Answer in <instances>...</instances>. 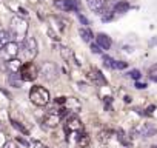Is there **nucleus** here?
Here are the masks:
<instances>
[{"instance_id": "1", "label": "nucleus", "mask_w": 157, "mask_h": 148, "mask_svg": "<svg viewBox=\"0 0 157 148\" xmlns=\"http://www.w3.org/2000/svg\"><path fill=\"white\" fill-rule=\"evenodd\" d=\"M29 99H31V102H33L34 105H37V107H45V105H48L51 96H49V91H48L45 87L36 85V87H33L31 91H29Z\"/></svg>"}, {"instance_id": "2", "label": "nucleus", "mask_w": 157, "mask_h": 148, "mask_svg": "<svg viewBox=\"0 0 157 148\" xmlns=\"http://www.w3.org/2000/svg\"><path fill=\"white\" fill-rule=\"evenodd\" d=\"M11 34L17 39H22L25 40L26 37V33H28V22L23 19V17H13L11 19Z\"/></svg>"}, {"instance_id": "3", "label": "nucleus", "mask_w": 157, "mask_h": 148, "mask_svg": "<svg viewBox=\"0 0 157 148\" xmlns=\"http://www.w3.org/2000/svg\"><path fill=\"white\" fill-rule=\"evenodd\" d=\"M19 76L23 82H33L39 77V68L34 62H26L22 65V68L19 71Z\"/></svg>"}, {"instance_id": "4", "label": "nucleus", "mask_w": 157, "mask_h": 148, "mask_svg": "<svg viewBox=\"0 0 157 148\" xmlns=\"http://www.w3.org/2000/svg\"><path fill=\"white\" fill-rule=\"evenodd\" d=\"M66 114V110L65 108H60V110H49L46 114H45V117H43V123L46 125V127H49V128H56L59 123H60V120H62V117Z\"/></svg>"}, {"instance_id": "5", "label": "nucleus", "mask_w": 157, "mask_h": 148, "mask_svg": "<svg viewBox=\"0 0 157 148\" xmlns=\"http://www.w3.org/2000/svg\"><path fill=\"white\" fill-rule=\"evenodd\" d=\"M80 131H83V123L80 122V119H78L77 116L66 117V120H65V133L68 134V137H69V134H77Z\"/></svg>"}, {"instance_id": "6", "label": "nucleus", "mask_w": 157, "mask_h": 148, "mask_svg": "<svg viewBox=\"0 0 157 148\" xmlns=\"http://www.w3.org/2000/svg\"><path fill=\"white\" fill-rule=\"evenodd\" d=\"M39 74H42L46 80H54L59 76V69H57L56 63H52V62H43V65L39 69Z\"/></svg>"}, {"instance_id": "7", "label": "nucleus", "mask_w": 157, "mask_h": 148, "mask_svg": "<svg viewBox=\"0 0 157 148\" xmlns=\"http://www.w3.org/2000/svg\"><path fill=\"white\" fill-rule=\"evenodd\" d=\"M22 48H23V53H25L26 59H29V60H33V59L37 56V53H39V48H37V40H36L34 37H26V39L23 40Z\"/></svg>"}, {"instance_id": "8", "label": "nucleus", "mask_w": 157, "mask_h": 148, "mask_svg": "<svg viewBox=\"0 0 157 148\" xmlns=\"http://www.w3.org/2000/svg\"><path fill=\"white\" fill-rule=\"evenodd\" d=\"M19 54V45L16 42H8L2 49H0V57L3 60H11V59H16Z\"/></svg>"}, {"instance_id": "9", "label": "nucleus", "mask_w": 157, "mask_h": 148, "mask_svg": "<svg viewBox=\"0 0 157 148\" xmlns=\"http://www.w3.org/2000/svg\"><path fill=\"white\" fill-rule=\"evenodd\" d=\"M54 6L60 11H78V2L77 0H56Z\"/></svg>"}, {"instance_id": "10", "label": "nucleus", "mask_w": 157, "mask_h": 148, "mask_svg": "<svg viewBox=\"0 0 157 148\" xmlns=\"http://www.w3.org/2000/svg\"><path fill=\"white\" fill-rule=\"evenodd\" d=\"M86 3H88V8L97 14H102L105 11V6L108 3V0H86Z\"/></svg>"}, {"instance_id": "11", "label": "nucleus", "mask_w": 157, "mask_h": 148, "mask_svg": "<svg viewBox=\"0 0 157 148\" xmlns=\"http://www.w3.org/2000/svg\"><path fill=\"white\" fill-rule=\"evenodd\" d=\"M103 60H105V65H108L109 68L113 69H125L126 68V62H120V60H114L108 56H103Z\"/></svg>"}, {"instance_id": "12", "label": "nucleus", "mask_w": 157, "mask_h": 148, "mask_svg": "<svg viewBox=\"0 0 157 148\" xmlns=\"http://www.w3.org/2000/svg\"><path fill=\"white\" fill-rule=\"evenodd\" d=\"M22 60L20 59H11V60H8L6 62V66H8V71L11 72V74H17L19 71H20V68H22Z\"/></svg>"}, {"instance_id": "13", "label": "nucleus", "mask_w": 157, "mask_h": 148, "mask_svg": "<svg viewBox=\"0 0 157 148\" xmlns=\"http://www.w3.org/2000/svg\"><path fill=\"white\" fill-rule=\"evenodd\" d=\"M111 37H108L106 34H103V33H100V34H97V45L102 48V49H109L111 48Z\"/></svg>"}, {"instance_id": "14", "label": "nucleus", "mask_w": 157, "mask_h": 148, "mask_svg": "<svg viewBox=\"0 0 157 148\" xmlns=\"http://www.w3.org/2000/svg\"><path fill=\"white\" fill-rule=\"evenodd\" d=\"M75 136H77L75 137V142H77L78 148H88V145H90V136L86 133L80 131V133H77Z\"/></svg>"}, {"instance_id": "15", "label": "nucleus", "mask_w": 157, "mask_h": 148, "mask_svg": "<svg viewBox=\"0 0 157 148\" xmlns=\"http://www.w3.org/2000/svg\"><path fill=\"white\" fill-rule=\"evenodd\" d=\"M59 48H60V54H62V57H63L66 62H74V60H75L72 51H71L68 46H59Z\"/></svg>"}, {"instance_id": "16", "label": "nucleus", "mask_w": 157, "mask_h": 148, "mask_svg": "<svg viewBox=\"0 0 157 148\" xmlns=\"http://www.w3.org/2000/svg\"><path fill=\"white\" fill-rule=\"evenodd\" d=\"M10 37H11V33H8V31H5V29H0V49H2L8 42H11Z\"/></svg>"}, {"instance_id": "17", "label": "nucleus", "mask_w": 157, "mask_h": 148, "mask_svg": "<svg viewBox=\"0 0 157 148\" xmlns=\"http://www.w3.org/2000/svg\"><path fill=\"white\" fill-rule=\"evenodd\" d=\"M128 10H129V3H128V2H117V3L114 5V13L122 14V13H126Z\"/></svg>"}, {"instance_id": "18", "label": "nucleus", "mask_w": 157, "mask_h": 148, "mask_svg": "<svg viewBox=\"0 0 157 148\" xmlns=\"http://www.w3.org/2000/svg\"><path fill=\"white\" fill-rule=\"evenodd\" d=\"M78 34H80V37L83 39V42H91L93 40V33L88 29V28H80L78 29Z\"/></svg>"}, {"instance_id": "19", "label": "nucleus", "mask_w": 157, "mask_h": 148, "mask_svg": "<svg viewBox=\"0 0 157 148\" xmlns=\"http://www.w3.org/2000/svg\"><path fill=\"white\" fill-rule=\"evenodd\" d=\"M20 76H19V74H11V76H10V84L14 87V88H20Z\"/></svg>"}, {"instance_id": "20", "label": "nucleus", "mask_w": 157, "mask_h": 148, "mask_svg": "<svg viewBox=\"0 0 157 148\" xmlns=\"http://www.w3.org/2000/svg\"><path fill=\"white\" fill-rule=\"evenodd\" d=\"M148 77H149L152 82H157V63L152 65V66L148 69Z\"/></svg>"}, {"instance_id": "21", "label": "nucleus", "mask_w": 157, "mask_h": 148, "mask_svg": "<svg viewBox=\"0 0 157 148\" xmlns=\"http://www.w3.org/2000/svg\"><path fill=\"white\" fill-rule=\"evenodd\" d=\"M11 125H13V127H14L16 130H19L20 133H23L25 136H28V134H29V131H28V130H26V128H25V127H23L22 123H19L17 120H11Z\"/></svg>"}, {"instance_id": "22", "label": "nucleus", "mask_w": 157, "mask_h": 148, "mask_svg": "<svg viewBox=\"0 0 157 148\" xmlns=\"http://www.w3.org/2000/svg\"><path fill=\"white\" fill-rule=\"evenodd\" d=\"M93 79H96L97 82H102L103 85L106 84V80H105V77L102 76V72H100L99 69H94V71H93Z\"/></svg>"}, {"instance_id": "23", "label": "nucleus", "mask_w": 157, "mask_h": 148, "mask_svg": "<svg viewBox=\"0 0 157 148\" xmlns=\"http://www.w3.org/2000/svg\"><path fill=\"white\" fill-rule=\"evenodd\" d=\"M140 76H142V74H140V71H139V69H132V71L129 72V77H132V79H136V80H139V79H140Z\"/></svg>"}, {"instance_id": "24", "label": "nucleus", "mask_w": 157, "mask_h": 148, "mask_svg": "<svg viewBox=\"0 0 157 148\" xmlns=\"http://www.w3.org/2000/svg\"><path fill=\"white\" fill-rule=\"evenodd\" d=\"M91 51H93V53H96V54H100L102 48H100L97 43H93V45H91Z\"/></svg>"}, {"instance_id": "25", "label": "nucleus", "mask_w": 157, "mask_h": 148, "mask_svg": "<svg viewBox=\"0 0 157 148\" xmlns=\"http://www.w3.org/2000/svg\"><path fill=\"white\" fill-rule=\"evenodd\" d=\"M77 16H78V20H80L83 25H90V20H88V19H86L83 14H77Z\"/></svg>"}, {"instance_id": "26", "label": "nucleus", "mask_w": 157, "mask_h": 148, "mask_svg": "<svg viewBox=\"0 0 157 148\" xmlns=\"http://www.w3.org/2000/svg\"><path fill=\"white\" fill-rule=\"evenodd\" d=\"M19 14H20V16H23V17H26V16H28V13H26V10H25V8H19Z\"/></svg>"}, {"instance_id": "27", "label": "nucleus", "mask_w": 157, "mask_h": 148, "mask_svg": "<svg viewBox=\"0 0 157 148\" xmlns=\"http://www.w3.org/2000/svg\"><path fill=\"white\" fill-rule=\"evenodd\" d=\"M17 142H19V143H22V145H25V146H28V145H29V143H28L25 139H22V137H17Z\"/></svg>"}, {"instance_id": "28", "label": "nucleus", "mask_w": 157, "mask_h": 148, "mask_svg": "<svg viewBox=\"0 0 157 148\" xmlns=\"http://www.w3.org/2000/svg\"><path fill=\"white\" fill-rule=\"evenodd\" d=\"M5 142H6V140H5V136H3L2 133H0V148H2V146L5 145Z\"/></svg>"}, {"instance_id": "29", "label": "nucleus", "mask_w": 157, "mask_h": 148, "mask_svg": "<svg viewBox=\"0 0 157 148\" xmlns=\"http://www.w3.org/2000/svg\"><path fill=\"white\" fill-rule=\"evenodd\" d=\"M66 102V97H57L56 99V103H65Z\"/></svg>"}, {"instance_id": "30", "label": "nucleus", "mask_w": 157, "mask_h": 148, "mask_svg": "<svg viewBox=\"0 0 157 148\" xmlns=\"http://www.w3.org/2000/svg\"><path fill=\"white\" fill-rule=\"evenodd\" d=\"M136 87H137L139 90H143V88H146V85H145V84H136Z\"/></svg>"}]
</instances>
